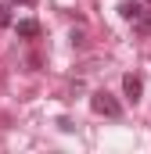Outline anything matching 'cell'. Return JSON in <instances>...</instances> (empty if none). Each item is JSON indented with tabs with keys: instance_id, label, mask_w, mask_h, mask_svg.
<instances>
[{
	"instance_id": "ba28073f",
	"label": "cell",
	"mask_w": 151,
	"mask_h": 154,
	"mask_svg": "<svg viewBox=\"0 0 151 154\" xmlns=\"http://www.w3.org/2000/svg\"><path fill=\"white\" fill-rule=\"evenodd\" d=\"M148 4H151V0H148Z\"/></svg>"
},
{
	"instance_id": "5b68a950",
	"label": "cell",
	"mask_w": 151,
	"mask_h": 154,
	"mask_svg": "<svg viewBox=\"0 0 151 154\" xmlns=\"http://www.w3.org/2000/svg\"><path fill=\"white\" fill-rule=\"evenodd\" d=\"M133 25H137V32H144V36H148V32H151V11H148V14H140Z\"/></svg>"
},
{
	"instance_id": "6da1fadb",
	"label": "cell",
	"mask_w": 151,
	"mask_h": 154,
	"mask_svg": "<svg viewBox=\"0 0 151 154\" xmlns=\"http://www.w3.org/2000/svg\"><path fill=\"white\" fill-rule=\"evenodd\" d=\"M90 111L94 115H104V118H122V104L115 100L108 90H94L90 93Z\"/></svg>"
},
{
	"instance_id": "277c9868",
	"label": "cell",
	"mask_w": 151,
	"mask_h": 154,
	"mask_svg": "<svg viewBox=\"0 0 151 154\" xmlns=\"http://www.w3.org/2000/svg\"><path fill=\"white\" fill-rule=\"evenodd\" d=\"M119 14H122L126 22H137V18L144 14V7H140V0H122V4H119Z\"/></svg>"
},
{
	"instance_id": "52a82bcc",
	"label": "cell",
	"mask_w": 151,
	"mask_h": 154,
	"mask_svg": "<svg viewBox=\"0 0 151 154\" xmlns=\"http://www.w3.org/2000/svg\"><path fill=\"white\" fill-rule=\"evenodd\" d=\"M11 4H25V7H33V4H36V0H11Z\"/></svg>"
},
{
	"instance_id": "7a4b0ae2",
	"label": "cell",
	"mask_w": 151,
	"mask_h": 154,
	"mask_svg": "<svg viewBox=\"0 0 151 154\" xmlns=\"http://www.w3.org/2000/svg\"><path fill=\"white\" fill-rule=\"evenodd\" d=\"M122 93H126V100H130V104H137V100L144 97V79L137 75V72L122 75Z\"/></svg>"
},
{
	"instance_id": "3957f363",
	"label": "cell",
	"mask_w": 151,
	"mask_h": 154,
	"mask_svg": "<svg viewBox=\"0 0 151 154\" xmlns=\"http://www.w3.org/2000/svg\"><path fill=\"white\" fill-rule=\"evenodd\" d=\"M14 32H18V36H22V39H36L40 32H43V25H40L36 18H22V22L14 25Z\"/></svg>"
},
{
	"instance_id": "8992f818",
	"label": "cell",
	"mask_w": 151,
	"mask_h": 154,
	"mask_svg": "<svg viewBox=\"0 0 151 154\" xmlns=\"http://www.w3.org/2000/svg\"><path fill=\"white\" fill-rule=\"evenodd\" d=\"M0 25H11V11L7 7H0Z\"/></svg>"
}]
</instances>
